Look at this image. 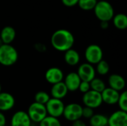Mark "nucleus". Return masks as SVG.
I'll return each mask as SVG.
<instances>
[{
    "mask_svg": "<svg viewBox=\"0 0 127 126\" xmlns=\"http://www.w3.org/2000/svg\"><path fill=\"white\" fill-rule=\"evenodd\" d=\"M91 126H108V117L101 114H96L89 119Z\"/></svg>",
    "mask_w": 127,
    "mask_h": 126,
    "instance_id": "20",
    "label": "nucleus"
},
{
    "mask_svg": "<svg viewBox=\"0 0 127 126\" xmlns=\"http://www.w3.org/2000/svg\"><path fill=\"white\" fill-rule=\"evenodd\" d=\"M107 24H108V22H101V27L103 29H105V28H106L108 27Z\"/></svg>",
    "mask_w": 127,
    "mask_h": 126,
    "instance_id": "33",
    "label": "nucleus"
},
{
    "mask_svg": "<svg viewBox=\"0 0 127 126\" xmlns=\"http://www.w3.org/2000/svg\"><path fill=\"white\" fill-rule=\"evenodd\" d=\"M97 68H96V71L97 72V74H99L100 75H106L109 71V63L103 60V59H101L99 62H97Z\"/></svg>",
    "mask_w": 127,
    "mask_h": 126,
    "instance_id": "24",
    "label": "nucleus"
},
{
    "mask_svg": "<svg viewBox=\"0 0 127 126\" xmlns=\"http://www.w3.org/2000/svg\"><path fill=\"white\" fill-rule=\"evenodd\" d=\"M81 79L77 72H71L68 74L64 79V83L68 91H76L78 90Z\"/></svg>",
    "mask_w": 127,
    "mask_h": 126,
    "instance_id": "15",
    "label": "nucleus"
},
{
    "mask_svg": "<svg viewBox=\"0 0 127 126\" xmlns=\"http://www.w3.org/2000/svg\"><path fill=\"white\" fill-rule=\"evenodd\" d=\"M108 83L109 85V87L118 91H122L126 86V81L124 78L119 75V74H112L109 76L108 79Z\"/></svg>",
    "mask_w": 127,
    "mask_h": 126,
    "instance_id": "16",
    "label": "nucleus"
},
{
    "mask_svg": "<svg viewBox=\"0 0 127 126\" xmlns=\"http://www.w3.org/2000/svg\"><path fill=\"white\" fill-rule=\"evenodd\" d=\"M94 109L87 106H85L84 108L83 107L82 110V117H84L86 119H90L93 115H94Z\"/></svg>",
    "mask_w": 127,
    "mask_h": 126,
    "instance_id": "28",
    "label": "nucleus"
},
{
    "mask_svg": "<svg viewBox=\"0 0 127 126\" xmlns=\"http://www.w3.org/2000/svg\"><path fill=\"white\" fill-rule=\"evenodd\" d=\"M93 10L96 17L100 22H109L115 15L112 5L105 0L97 1Z\"/></svg>",
    "mask_w": 127,
    "mask_h": 126,
    "instance_id": "2",
    "label": "nucleus"
},
{
    "mask_svg": "<svg viewBox=\"0 0 127 126\" xmlns=\"http://www.w3.org/2000/svg\"><path fill=\"white\" fill-rule=\"evenodd\" d=\"M51 42L55 50L65 52L74 46V36L68 30L59 29L52 34Z\"/></svg>",
    "mask_w": 127,
    "mask_h": 126,
    "instance_id": "1",
    "label": "nucleus"
},
{
    "mask_svg": "<svg viewBox=\"0 0 127 126\" xmlns=\"http://www.w3.org/2000/svg\"><path fill=\"white\" fill-rule=\"evenodd\" d=\"M82 100L85 106L92 108L93 109L99 108L103 104L101 94L92 89L83 94Z\"/></svg>",
    "mask_w": 127,
    "mask_h": 126,
    "instance_id": "6",
    "label": "nucleus"
},
{
    "mask_svg": "<svg viewBox=\"0 0 127 126\" xmlns=\"http://www.w3.org/2000/svg\"><path fill=\"white\" fill-rule=\"evenodd\" d=\"M31 126H32V125H31Z\"/></svg>",
    "mask_w": 127,
    "mask_h": 126,
    "instance_id": "35",
    "label": "nucleus"
},
{
    "mask_svg": "<svg viewBox=\"0 0 127 126\" xmlns=\"http://www.w3.org/2000/svg\"><path fill=\"white\" fill-rule=\"evenodd\" d=\"M100 94H101L103 102L109 105H113L117 104L119 96H120L119 91L110 87L106 88Z\"/></svg>",
    "mask_w": 127,
    "mask_h": 126,
    "instance_id": "13",
    "label": "nucleus"
},
{
    "mask_svg": "<svg viewBox=\"0 0 127 126\" xmlns=\"http://www.w3.org/2000/svg\"><path fill=\"white\" fill-rule=\"evenodd\" d=\"M80 56L77 50L73 48H70L65 51L64 54V60L66 64L71 66H74L77 65L80 62Z\"/></svg>",
    "mask_w": 127,
    "mask_h": 126,
    "instance_id": "19",
    "label": "nucleus"
},
{
    "mask_svg": "<svg viewBox=\"0 0 127 126\" xmlns=\"http://www.w3.org/2000/svg\"><path fill=\"white\" fill-rule=\"evenodd\" d=\"M7 123L6 117L2 111H0V126H5Z\"/></svg>",
    "mask_w": 127,
    "mask_h": 126,
    "instance_id": "32",
    "label": "nucleus"
},
{
    "mask_svg": "<svg viewBox=\"0 0 127 126\" xmlns=\"http://www.w3.org/2000/svg\"><path fill=\"white\" fill-rule=\"evenodd\" d=\"M77 73L82 81L90 82L95 77L96 71L93 65L86 62L83 63L79 66Z\"/></svg>",
    "mask_w": 127,
    "mask_h": 126,
    "instance_id": "9",
    "label": "nucleus"
},
{
    "mask_svg": "<svg viewBox=\"0 0 127 126\" xmlns=\"http://www.w3.org/2000/svg\"><path fill=\"white\" fill-rule=\"evenodd\" d=\"M108 126H127V112L116 111L108 117Z\"/></svg>",
    "mask_w": 127,
    "mask_h": 126,
    "instance_id": "11",
    "label": "nucleus"
},
{
    "mask_svg": "<svg viewBox=\"0 0 127 126\" xmlns=\"http://www.w3.org/2000/svg\"><path fill=\"white\" fill-rule=\"evenodd\" d=\"M83 107L78 103H70L65 105L63 116L65 120L70 122L79 120L82 118Z\"/></svg>",
    "mask_w": 127,
    "mask_h": 126,
    "instance_id": "8",
    "label": "nucleus"
},
{
    "mask_svg": "<svg viewBox=\"0 0 127 126\" xmlns=\"http://www.w3.org/2000/svg\"><path fill=\"white\" fill-rule=\"evenodd\" d=\"M68 91L66 88L65 83L62 81L52 85L51 89V95L53 98L63 100L65 98L68 94Z\"/></svg>",
    "mask_w": 127,
    "mask_h": 126,
    "instance_id": "17",
    "label": "nucleus"
},
{
    "mask_svg": "<svg viewBox=\"0 0 127 126\" xmlns=\"http://www.w3.org/2000/svg\"><path fill=\"white\" fill-rule=\"evenodd\" d=\"M1 92V84H0V93Z\"/></svg>",
    "mask_w": 127,
    "mask_h": 126,
    "instance_id": "34",
    "label": "nucleus"
},
{
    "mask_svg": "<svg viewBox=\"0 0 127 126\" xmlns=\"http://www.w3.org/2000/svg\"><path fill=\"white\" fill-rule=\"evenodd\" d=\"M78 90H80V91L83 94L86 93L87 91H89V90H91V87H90V83L89 82H86V81H82L80 82V84L79 85Z\"/></svg>",
    "mask_w": 127,
    "mask_h": 126,
    "instance_id": "29",
    "label": "nucleus"
},
{
    "mask_svg": "<svg viewBox=\"0 0 127 126\" xmlns=\"http://www.w3.org/2000/svg\"><path fill=\"white\" fill-rule=\"evenodd\" d=\"M113 25L119 30H125L127 27V16L124 13H118L112 18Z\"/></svg>",
    "mask_w": 127,
    "mask_h": 126,
    "instance_id": "21",
    "label": "nucleus"
},
{
    "mask_svg": "<svg viewBox=\"0 0 127 126\" xmlns=\"http://www.w3.org/2000/svg\"><path fill=\"white\" fill-rule=\"evenodd\" d=\"M27 113L31 122L35 123H39L46 116H48L45 105L36 102H33L29 105Z\"/></svg>",
    "mask_w": 127,
    "mask_h": 126,
    "instance_id": "4",
    "label": "nucleus"
},
{
    "mask_svg": "<svg viewBox=\"0 0 127 126\" xmlns=\"http://www.w3.org/2000/svg\"><path fill=\"white\" fill-rule=\"evenodd\" d=\"M89 83H90L91 89L93 91H97L99 93H101L106 88L105 82L101 79H99V78L95 77L92 81L89 82Z\"/></svg>",
    "mask_w": 127,
    "mask_h": 126,
    "instance_id": "22",
    "label": "nucleus"
},
{
    "mask_svg": "<svg viewBox=\"0 0 127 126\" xmlns=\"http://www.w3.org/2000/svg\"><path fill=\"white\" fill-rule=\"evenodd\" d=\"M45 77L48 83L54 85L55 83L62 82L64 78V74L60 68L52 67L47 70L45 74Z\"/></svg>",
    "mask_w": 127,
    "mask_h": 126,
    "instance_id": "12",
    "label": "nucleus"
},
{
    "mask_svg": "<svg viewBox=\"0 0 127 126\" xmlns=\"http://www.w3.org/2000/svg\"><path fill=\"white\" fill-rule=\"evenodd\" d=\"M103 52L102 48L95 44L89 45L85 50V57L87 62L92 65H96L103 59Z\"/></svg>",
    "mask_w": 127,
    "mask_h": 126,
    "instance_id": "7",
    "label": "nucleus"
},
{
    "mask_svg": "<svg viewBox=\"0 0 127 126\" xmlns=\"http://www.w3.org/2000/svg\"><path fill=\"white\" fill-rule=\"evenodd\" d=\"M16 30L11 26H5L0 33V39L3 44H11L16 38Z\"/></svg>",
    "mask_w": 127,
    "mask_h": 126,
    "instance_id": "18",
    "label": "nucleus"
},
{
    "mask_svg": "<svg viewBox=\"0 0 127 126\" xmlns=\"http://www.w3.org/2000/svg\"><path fill=\"white\" fill-rule=\"evenodd\" d=\"M71 123H72L71 126H87L86 124V123L83 120H82L81 119L74 120V121H73Z\"/></svg>",
    "mask_w": 127,
    "mask_h": 126,
    "instance_id": "31",
    "label": "nucleus"
},
{
    "mask_svg": "<svg viewBox=\"0 0 127 126\" xmlns=\"http://www.w3.org/2000/svg\"><path fill=\"white\" fill-rule=\"evenodd\" d=\"M45 105L48 115L57 118H59L63 116L65 105L62 100L51 97L49 99V100Z\"/></svg>",
    "mask_w": 127,
    "mask_h": 126,
    "instance_id": "5",
    "label": "nucleus"
},
{
    "mask_svg": "<svg viewBox=\"0 0 127 126\" xmlns=\"http://www.w3.org/2000/svg\"><path fill=\"white\" fill-rule=\"evenodd\" d=\"M39 126H62V124L59 118L48 115L39 123Z\"/></svg>",
    "mask_w": 127,
    "mask_h": 126,
    "instance_id": "23",
    "label": "nucleus"
},
{
    "mask_svg": "<svg viewBox=\"0 0 127 126\" xmlns=\"http://www.w3.org/2000/svg\"><path fill=\"white\" fill-rule=\"evenodd\" d=\"M32 122L25 111H18L15 112L10 119V126H31Z\"/></svg>",
    "mask_w": 127,
    "mask_h": 126,
    "instance_id": "10",
    "label": "nucleus"
},
{
    "mask_svg": "<svg viewBox=\"0 0 127 126\" xmlns=\"http://www.w3.org/2000/svg\"><path fill=\"white\" fill-rule=\"evenodd\" d=\"M117 104L118 105L120 110L127 112V92L126 91H124L120 94Z\"/></svg>",
    "mask_w": 127,
    "mask_h": 126,
    "instance_id": "27",
    "label": "nucleus"
},
{
    "mask_svg": "<svg viewBox=\"0 0 127 126\" xmlns=\"http://www.w3.org/2000/svg\"><path fill=\"white\" fill-rule=\"evenodd\" d=\"M50 95L45 91H38L34 96V102L45 105L50 99Z\"/></svg>",
    "mask_w": 127,
    "mask_h": 126,
    "instance_id": "26",
    "label": "nucleus"
},
{
    "mask_svg": "<svg viewBox=\"0 0 127 126\" xmlns=\"http://www.w3.org/2000/svg\"><path fill=\"white\" fill-rule=\"evenodd\" d=\"M97 0H79L78 6L83 10H91L95 7Z\"/></svg>",
    "mask_w": 127,
    "mask_h": 126,
    "instance_id": "25",
    "label": "nucleus"
},
{
    "mask_svg": "<svg viewBox=\"0 0 127 126\" xmlns=\"http://www.w3.org/2000/svg\"><path fill=\"white\" fill-rule=\"evenodd\" d=\"M14 97L7 92L0 93V111L4 112L11 110L15 105Z\"/></svg>",
    "mask_w": 127,
    "mask_h": 126,
    "instance_id": "14",
    "label": "nucleus"
},
{
    "mask_svg": "<svg viewBox=\"0 0 127 126\" xmlns=\"http://www.w3.org/2000/svg\"><path fill=\"white\" fill-rule=\"evenodd\" d=\"M18 60V52L10 44L0 45V64L4 66H11Z\"/></svg>",
    "mask_w": 127,
    "mask_h": 126,
    "instance_id": "3",
    "label": "nucleus"
},
{
    "mask_svg": "<svg viewBox=\"0 0 127 126\" xmlns=\"http://www.w3.org/2000/svg\"><path fill=\"white\" fill-rule=\"evenodd\" d=\"M63 4L66 7H74V5L77 4L79 0H61Z\"/></svg>",
    "mask_w": 127,
    "mask_h": 126,
    "instance_id": "30",
    "label": "nucleus"
}]
</instances>
